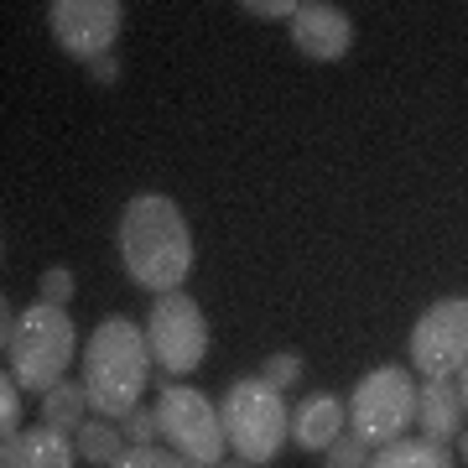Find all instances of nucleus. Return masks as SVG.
Wrapping results in <instances>:
<instances>
[{
	"label": "nucleus",
	"mask_w": 468,
	"mask_h": 468,
	"mask_svg": "<svg viewBox=\"0 0 468 468\" xmlns=\"http://www.w3.org/2000/svg\"><path fill=\"white\" fill-rule=\"evenodd\" d=\"M37 292H42V302H58V307H63V302L73 297V271H63V266L42 271V286H37Z\"/></svg>",
	"instance_id": "nucleus-22"
},
{
	"label": "nucleus",
	"mask_w": 468,
	"mask_h": 468,
	"mask_svg": "<svg viewBox=\"0 0 468 468\" xmlns=\"http://www.w3.org/2000/svg\"><path fill=\"white\" fill-rule=\"evenodd\" d=\"M261 380H266L271 390H286V385H297V380H302V359H297V354H276V359H266Z\"/></svg>",
	"instance_id": "nucleus-21"
},
{
	"label": "nucleus",
	"mask_w": 468,
	"mask_h": 468,
	"mask_svg": "<svg viewBox=\"0 0 468 468\" xmlns=\"http://www.w3.org/2000/svg\"><path fill=\"white\" fill-rule=\"evenodd\" d=\"M84 417H89V385H68V380H58L42 396V421L48 427H58V432H73L79 437V427H84Z\"/></svg>",
	"instance_id": "nucleus-15"
},
{
	"label": "nucleus",
	"mask_w": 468,
	"mask_h": 468,
	"mask_svg": "<svg viewBox=\"0 0 468 468\" xmlns=\"http://www.w3.org/2000/svg\"><path fill=\"white\" fill-rule=\"evenodd\" d=\"M458 396H463V406H468V365L458 369Z\"/></svg>",
	"instance_id": "nucleus-25"
},
{
	"label": "nucleus",
	"mask_w": 468,
	"mask_h": 468,
	"mask_svg": "<svg viewBox=\"0 0 468 468\" xmlns=\"http://www.w3.org/2000/svg\"><path fill=\"white\" fill-rule=\"evenodd\" d=\"M120 432H125V442H131V448H156L162 421H156V411H141V406H135L131 417H120Z\"/></svg>",
	"instance_id": "nucleus-18"
},
{
	"label": "nucleus",
	"mask_w": 468,
	"mask_h": 468,
	"mask_svg": "<svg viewBox=\"0 0 468 468\" xmlns=\"http://www.w3.org/2000/svg\"><path fill=\"white\" fill-rule=\"evenodd\" d=\"M224 468H250V463H224Z\"/></svg>",
	"instance_id": "nucleus-26"
},
{
	"label": "nucleus",
	"mask_w": 468,
	"mask_h": 468,
	"mask_svg": "<svg viewBox=\"0 0 468 468\" xmlns=\"http://www.w3.org/2000/svg\"><path fill=\"white\" fill-rule=\"evenodd\" d=\"M73 344H79V328L58 302H32L16 318L5 307V354H11L16 385H27V390L48 396L63 380V369L73 365Z\"/></svg>",
	"instance_id": "nucleus-3"
},
{
	"label": "nucleus",
	"mask_w": 468,
	"mask_h": 468,
	"mask_svg": "<svg viewBox=\"0 0 468 468\" xmlns=\"http://www.w3.org/2000/svg\"><path fill=\"white\" fill-rule=\"evenodd\" d=\"M156 421H162V437L172 442V452H183L187 463L198 468H224V417L214 411L208 396H198L193 385H177L167 375L162 380V401H156Z\"/></svg>",
	"instance_id": "nucleus-6"
},
{
	"label": "nucleus",
	"mask_w": 468,
	"mask_h": 468,
	"mask_svg": "<svg viewBox=\"0 0 468 468\" xmlns=\"http://www.w3.org/2000/svg\"><path fill=\"white\" fill-rule=\"evenodd\" d=\"M79 442H68L58 427H21L16 437H5L0 448V468H73Z\"/></svg>",
	"instance_id": "nucleus-11"
},
{
	"label": "nucleus",
	"mask_w": 468,
	"mask_h": 468,
	"mask_svg": "<svg viewBox=\"0 0 468 468\" xmlns=\"http://www.w3.org/2000/svg\"><path fill=\"white\" fill-rule=\"evenodd\" d=\"M120 0H52L48 5V27L58 37V48L73 52L79 63H100L110 58L120 37Z\"/></svg>",
	"instance_id": "nucleus-9"
},
{
	"label": "nucleus",
	"mask_w": 468,
	"mask_h": 468,
	"mask_svg": "<svg viewBox=\"0 0 468 468\" xmlns=\"http://www.w3.org/2000/svg\"><path fill=\"white\" fill-rule=\"evenodd\" d=\"M224 417V437L239 452V463H271L282 442L292 437V411H286L282 390H271L266 380H234L218 401Z\"/></svg>",
	"instance_id": "nucleus-4"
},
{
	"label": "nucleus",
	"mask_w": 468,
	"mask_h": 468,
	"mask_svg": "<svg viewBox=\"0 0 468 468\" xmlns=\"http://www.w3.org/2000/svg\"><path fill=\"white\" fill-rule=\"evenodd\" d=\"M89 73H94V79H100V84H115V58H100V63H89Z\"/></svg>",
	"instance_id": "nucleus-24"
},
{
	"label": "nucleus",
	"mask_w": 468,
	"mask_h": 468,
	"mask_svg": "<svg viewBox=\"0 0 468 468\" xmlns=\"http://www.w3.org/2000/svg\"><path fill=\"white\" fill-rule=\"evenodd\" d=\"M417 421V380L401 365L369 369L349 396V432L365 437L369 448H390Z\"/></svg>",
	"instance_id": "nucleus-5"
},
{
	"label": "nucleus",
	"mask_w": 468,
	"mask_h": 468,
	"mask_svg": "<svg viewBox=\"0 0 468 468\" xmlns=\"http://www.w3.org/2000/svg\"><path fill=\"white\" fill-rule=\"evenodd\" d=\"M463 396H458V385L452 380H427L417 385V421L421 432H427V442H442L448 448L452 437L463 432Z\"/></svg>",
	"instance_id": "nucleus-12"
},
{
	"label": "nucleus",
	"mask_w": 468,
	"mask_h": 468,
	"mask_svg": "<svg viewBox=\"0 0 468 468\" xmlns=\"http://www.w3.org/2000/svg\"><path fill=\"white\" fill-rule=\"evenodd\" d=\"M120 261L135 286H146L156 297L183 292L193 271V234H187L183 208L167 193H141L120 214Z\"/></svg>",
	"instance_id": "nucleus-1"
},
{
	"label": "nucleus",
	"mask_w": 468,
	"mask_h": 468,
	"mask_svg": "<svg viewBox=\"0 0 468 468\" xmlns=\"http://www.w3.org/2000/svg\"><path fill=\"white\" fill-rule=\"evenodd\" d=\"M151 375V344L146 328H135L131 318H104L94 328L84 349V385H89V406L100 417H131L141 406Z\"/></svg>",
	"instance_id": "nucleus-2"
},
{
	"label": "nucleus",
	"mask_w": 468,
	"mask_h": 468,
	"mask_svg": "<svg viewBox=\"0 0 468 468\" xmlns=\"http://www.w3.org/2000/svg\"><path fill=\"white\" fill-rule=\"evenodd\" d=\"M411 365L427 380H448L468 365V297H442L432 302L421 323L411 328Z\"/></svg>",
	"instance_id": "nucleus-8"
},
{
	"label": "nucleus",
	"mask_w": 468,
	"mask_h": 468,
	"mask_svg": "<svg viewBox=\"0 0 468 468\" xmlns=\"http://www.w3.org/2000/svg\"><path fill=\"white\" fill-rule=\"evenodd\" d=\"M292 42H297V52L318 58V63H338L354 48V27L328 0H302L297 16H292Z\"/></svg>",
	"instance_id": "nucleus-10"
},
{
	"label": "nucleus",
	"mask_w": 468,
	"mask_h": 468,
	"mask_svg": "<svg viewBox=\"0 0 468 468\" xmlns=\"http://www.w3.org/2000/svg\"><path fill=\"white\" fill-rule=\"evenodd\" d=\"M146 344H151V359L167 369L172 380L193 375L203 365V354H208V323H203L198 302L183 297V292L156 297L146 318Z\"/></svg>",
	"instance_id": "nucleus-7"
},
{
	"label": "nucleus",
	"mask_w": 468,
	"mask_h": 468,
	"mask_svg": "<svg viewBox=\"0 0 468 468\" xmlns=\"http://www.w3.org/2000/svg\"><path fill=\"white\" fill-rule=\"evenodd\" d=\"M110 468H198V463H187L183 452H167V448H125Z\"/></svg>",
	"instance_id": "nucleus-17"
},
{
	"label": "nucleus",
	"mask_w": 468,
	"mask_h": 468,
	"mask_svg": "<svg viewBox=\"0 0 468 468\" xmlns=\"http://www.w3.org/2000/svg\"><path fill=\"white\" fill-rule=\"evenodd\" d=\"M365 468H452V452L442 442H427V437H401L369 458Z\"/></svg>",
	"instance_id": "nucleus-14"
},
{
	"label": "nucleus",
	"mask_w": 468,
	"mask_h": 468,
	"mask_svg": "<svg viewBox=\"0 0 468 468\" xmlns=\"http://www.w3.org/2000/svg\"><path fill=\"white\" fill-rule=\"evenodd\" d=\"M21 432V390L11 385V375L0 380V442Z\"/></svg>",
	"instance_id": "nucleus-20"
},
{
	"label": "nucleus",
	"mask_w": 468,
	"mask_h": 468,
	"mask_svg": "<svg viewBox=\"0 0 468 468\" xmlns=\"http://www.w3.org/2000/svg\"><path fill=\"white\" fill-rule=\"evenodd\" d=\"M365 463H369V442L365 437L344 432L334 448H328V468H365Z\"/></svg>",
	"instance_id": "nucleus-19"
},
{
	"label": "nucleus",
	"mask_w": 468,
	"mask_h": 468,
	"mask_svg": "<svg viewBox=\"0 0 468 468\" xmlns=\"http://www.w3.org/2000/svg\"><path fill=\"white\" fill-rule=\"evenodd\" d=\"M125 448L131 442H125L120 427H104V421H84L79 427V458H89V463H115Z\"/></svg>",
	"instance_id": "nucleus-16"
},
{
	"label": "nucleus",
	"mask_w": 468,
	"mask_h": 468,
	"mask_svg": "<svg viewBox=\"0 0 468 468\" xmlns=\"http://www.w3.org/2000/svg\"><path fill=\"white\" fill-rule=\"evenodd\" d=\"M292 437H297L307 452H328L344 437V401L338 396H307V401L292 411Z\"/></svg>",
	"instance_id": "nucleus-13"
},
{
	"label": "nucleus",
	"mask_w": 468,
	"mask_h": 468,
	"mask_svg": "<svg viewBox=\"0 0 468 468\" xmlns=\"http://www.w3.org/2000/svg\"><path fill=\"white\" fill-rule=\"evenodd\" d=\"M297 5L302 0H245L239 11H250V16H261V21H282V16H297Z\"/></svg>",
	"instance_id": "nucleus-23"
},
{
	"label": "nucleus",
	"mask_w": 468,
	"mask_h": 468,
	"mask_svg": "<svg viewBox=\"0 0 468 468\" xmlns=\"http://www.w3.org/2000/svg\"><path fill=\"white\" fill-rule=\"evenodd\" d=\"M463 452H468V442H463Z\"/></svg>",
	"instance_id": "nucleus-27"
}]
</instances>
